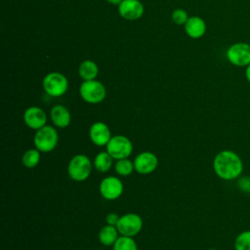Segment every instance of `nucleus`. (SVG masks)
<instances>
[{"mask_svg": "<svg viewBox=\"0 0 250 250\" xmlns=\"http://www.w3.org/2000/svg\"><path fill=\"white\" fill-rule=\"evenodd\" d=\"M243 167L241 157L230 149L219 151L213 159L214 172L224 181L237 180L242 175Z\"/></svg>", "mask_w": 250, "mask_h": 250, "instance_id": "f257e3e1", "label": "nucleus"}, {"mask_svg": "<svg viewBox=\"0 0 250 250\" xmlns=\"http://www.w3.org/2000/svg\"><path fill=\"white\" fill-rule=\"evenodd\" d=\"M93 162L85 154H76L68 162L67 175L75 182L87 180L93 169Z\"/></svg>", "mask_w": 250, "mask_h": 250, "instance_id": "f03ea898", "label": "nucleus"}, {"mask_svg": "<svg viewBox=\"0 0 250 250\" xmlns=\"http://www.w3.org/2000/svg\"><path fill=\"white\" fill-rule=\"evenodd\" d=\"M33 143L40 152H51L59 143L58 131L51 125H45L35 132Z\"/></svg>", "mask_w": 250, "mask_h": 250, "instance_id": "7ed1b4c3", "label": "nucleus"}, {"mask_svg": "<svg viewBox=\"0 0 250 250\" xmlns=\"http://www.w3.org/2000/svg\"><path fill=\"white\" fill-rule=\"evenodd\" d=\"M105 150L115 160L128 158L133 151V144L129 138L123 135H115L105 146Z\"/></svg>", "mask_w": 250, "mask_h": 250, "instance_id": "20e7f679", "label": "nucleus"}, {"mask_svg": "<svg viewBox=\"0 0 250 250\" xmlns=\"http://www.w3.org/2000/svg\"><path fill=\"white\" fill-rule=\"evenodd\" d=\"M81 98L88 104H99L105 98L106 91L104 86L97 80L84 81L79 88Z\"/></svg>", "mask_w": 250, "mask_h": 250, "instance_id": "39448f33", "label": "nucleus"}, {"mask_svg": "<svg viewBox=\"0 0 250 250\" xmlns=\"http://www.w3.org/2000/svg\"><path fill=\"white\" fill-rule=\"evenodd\" d=\"M227 59L234 66L246 67L250 64V44L246 42H236L227 50Z\"/></svg>", "mask_w": 250, "mask_h": 250, "instance_id": "423d86ee", "label": "nucleus"}, {"mask_svg": "<svg viewBox=\"0 0 250 250\" xmlns=\"http://www.w3.org/2000/svg\"><path fill=\"white\" fill-rule=\"evenodd\" d=\"M68 87L66 77L60 72H51L43 79L44 91L51 97L62 96Z\"/></svg>", "mask_w": 250, "mask_h": 250, "instance_id": "0eeeda50", "label": "nucleus"}, {"mask_svg": "<svg viewBox=\"0 0 250 250\" xmlns=\"http://www.w3.org/2000/svg\"><path fill=\"white\" fill-rule=\"evenodd\" d=\"M116 228L120 235L134 237L143 229V219L136 213H127L120 216Z\"/></svg>", "mask_w": 250, "mask_h": 250, "instance_id": "6e6552de", "label": "nucleus"}, {"mask_svg": "<svg viewBox=\"0 0 250 250\" xmlns=\"http://www.w3.org/2000/svg\"><path fill=\"white\" fill-rule=\"evenodd\" d=\"M124 186L122 181L114 176L104 178L99 186L101 195L106 200L118 199L123 193Z\"/></svg>", "mask_w": 250, "mask_h": 250, "instance_id": "1a4fd4ad", "label": "nucleus"}, {"mask_svg": "<svg viewBox=\"0 0 250 250\" xmlns=\"http://www.w3.org/2000/svg\"><path fill=\"white\" fill-rule=\"evenodd\" d=\"M135 171L142 175L152 173L158 166V158L151 151H143L134 159Z\"/></svg>", "mask_w": 250, "mask_h": 250, "instance_id": "9d476101", "label": "nucleus"}, {"mask_svg": "<svg viewBox=\"0 0 250 250\" xmlns=\"http://www.w3.org/2000/svg\"><path fill=\"white\" fill-rule=\"evenodd\" d=\"M111 137L109 127L102 121L93 123L89 129V138L91 142L98 146H105Z\"/></svg>", "mask_w": 250, "mask_h": 250, "instance_id": "9b49d317", "label": "nucleus"}, {"mask_svg": "<svg viewBox=\"0 0 250 250\" xmlns=\"http://www.w3.org/2000/svg\"><path fill=\"white\" fill-rule=\"evenodd\" d=\"M23 122L28 128L37 131L47 125V115L41 107L29 106L23 112Z\"/></svg>", "mask_w": 250, "mask_h": 250, "instance_id": "f8f14e48", "label": "nucleus"}, {"mask_svg": "<svg viewBox=\"0 0 250 250\" xmlns=\"http://www.w3.org/2000/svg\"><path fill=\"white\" fill-rule=\"evenodd\" d=\"M118 12L126 20H137L143 16L144 6L139 0H122L118 5Z\"/></svg>", "mask_w": 250, "mask_h": 250, "instance_id": "ddd939ff", "label": "nucleus"}, {"mask_svg": "<svg viewBox=\"0 0 250 250\" xmlns=\"http://www.w3.org/2000/svg\"><path fill=\"white\" fill-rule=\"evenodd\" d=\"M50 117L55 127L61 129L66 128L71 121V115L69 110L62 104H57L52 107L50 111Z\"/></svg>", "mask_w": 250, "mask_h": 250, "instance_id": "4468645a", "label": "nucleus"}, {"mask_svg": "<svg viewBox=\"0 0 250 250\" xmlns=\"http://www.w3.org/2000/svg\"><path fill=\"white\" fill-rule=\"evenodd\" d=\"M187 34L191 38H200L206 31V23L199 17H190L185 23Z\"/></svg>", "mask_w": 250, "mask_h": 250, "instance_id": "2eb2a0df", "label": "nucleus"}, {"mask_svg": "<svg viewBox=\"0 0 250 250\" xmlns=\"http://www.w3.org/2000/svg\"><path fill=\"white\" fill-rule=\"evenodd\" d=\"M119 231L115 226L105 225L99 231V241L104 246H112L119 237Z\"/></svg>", "mask_w": 250, "mask_h": 250, "instance_id": "dca6fc26", "label": "nucleus"}, {"mask_svg": "<svg viewBox=\"0 0 250 250\" xmlns=\"http://www.w3.org/2000/svg\"><path fill=\"white\" fill-rule=\"evenodd\" d=\"M98 71L99 69L97 64L90 60H86L82 62L78 68V73L84 81L94 80L98 75Z\"/></svg>", "mask_w": 250, "mask_h": 250, "instance_id": "f3484780", "label": "nucleus"}, {"mask_svg": "<svg viewBox=\"0 0 250 250\" xmlns=\"http://www.w3.org/2000/svg\"><path fill=\"white\" fill-rule=\"evenodd\" d=\"M112 160H113V158L109 155V153L106 150L101 151L95 156L93 165L97 171H99L101 173H105V172L109 171V169L111 168Z\"/></svg>", "mask_w": 250, "mask_h": 250, "instance_id": "a211bd4d", "label": "nucleus"}, {"mask_svg": "<svg viewBox=\"0 0 250 250\" xmlns=\"http://www.w3.org/2000/svg\"><path fill=\"white\" fill-rule=\"evenodd\" d=\"M41 152L36 148L27 149L21 156V163L25 168L32 169L36 167L40 161Z\"/></svg>", "mask_w": 250, "mask_h": 250, "instance_id": "6ab92c4d", "label": "nucleus"}, {"mask_svg": "<svg viewBox=\"0 0 250 250\" xmlns=\"http://www.w3.org/2000/svg\"><path fill=\"white\" fill-rule=\"evenodd\" d=\"M114 170L117 173V175L121 177H127L130 176L133 171L135 170L134 167V162L130 160L129 158H123L116 160L114 164Z\"/></svg>", "mask_w": 250, "mask_h": 250, "instance_id": "aec40b11", "label": "nucleus"}, {"mask_svg": "<svg viewBox=\"0 0 250 250\" xmlns=\"http://www.w3.org/2000/svg\"><path fill=\"white\" fill-rule=\"evenodd\" d=\"M112 250H138V246L133 237L120 235L112 245Z\"/></svg>", "mask_w": 250, "mask_h": 250, "instance_id": "412c9836", "label": "nucleus"}, {"mask_svg": "<svg viewBox=\"0 0 250 250\" xmlns=\"http://www.w3.org/2000/svg\"><path fill=\"white\" fill-rule=\"evenodd\" d=\"M234 250H250V229L242 230L233 242Z\"/></svg>", "mask_w": 250, "mask_h": 250, "instance_id": "4be33fe9", "label": "nucleus"}, {"mask_svg": "<svg viewBox=\"0 0 250 250\" xmlns=\"http://www.w3.org/2000/svg\"><path fill=\"white\" fill-rule=\"evenodd\" d=\"M172 20L177 24H185L187 22V21L188 20V13L185 10L177 9L172 14Z\"/></svg>", "mask_w": 250, "mask_h": 250, "instance_id": "5701e85b", "label": "nucleus"}, {"mask_svg": "<svg viewBox=\"0 0 250 250\" xmlns=\"http://www.w3.org/2000/svg\"><path fill=\"white\" fill-rule=\"evenodd\" d=\"M237 188L240 191L250 194V176H240L237 179Z\"/></svg>", "mask_w": 250, "mask_h": 250, "instance_id": "b1692460", "label": "nucleus"}, {"mask_svg": "<svg viewBox=\"0 0 250 250\" xmlns=\"http://www.w3.org/2000/svg\"><path fill=\"white\" fill-rule=\"evenodd\" d=\"M119 218H120V216H118L116 213H113V212L108 213L105 216V223L107 225H111V226H115L116 227V225H117V223L119 221Z\"/></svg>", "mask_w": 250, "mask_h": 250, "instance_id": "393cba45", "label": "nucleus"}, {"mask_svg": "<svg viewBox=\"0 0 250 250\" xmlns=\"http://www.w3.org/2000/svg\"><path fill=\"white\" fill-rule=\"evenodd\" d=\"M245 78H246L247 82L250 84V64H248L245 67Z\"/></svg>", "mask_w": 250, "mask_h": 250, "instance_id": "a878e982", "label": "nucleus"}, {"mask_svg": "<svg viewBox=\"0 0 250 250\" xmlns=\"http://www.w3.org/2000/svg\"><path fill=\"white\" fill-rule=\"evenodd\" d=\"M106 1L110 4H113V5H119L122 2V0H106Z\"/></svg>", "mask_w": 250, "mask_h": 250, "instance_id": "bb28decb", "label": "nucleus"}, {"mask_svg": "<svg viewBox=\"0 0 250 250\" xmlns=\"http://www.w3.org/2000/svg\"><path fill=\"white\" fill-rule=\"evenodd\" d=\"M208 250H218V249H215V248H210V249H208Z\"/></svg>", "mask_w": 250, "mask_h": 250, "instance_id": "cd10ccee", "label": "nucleus"}]
</instances>
